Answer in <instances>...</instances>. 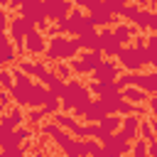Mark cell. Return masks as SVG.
Segmentation results:
<instances>
[{"label": "cell", "instance_id": "obj_1", "mask_svg": "<svg viewBox=\"0 0 157 157\" xmlns=\"http://www.w3.org/2000/svg\"><path fill=\"white\" fill-rule=\"evenodd\" d=\"M128 96H130L132 101H142V98H145V93H142V91H128Z\"/></svg>", "mask_w": 157, "mask_h": 157}, {"label": "cell", "instance_id": "obj_2", "mask_svg": "<svg viewBox=\"0 0 157 157\" xmlns=\"http://www.w3.org/2000/svg\"><path fill=\"white\" fill-rule=\"evenodd\" d=\"M150 152H152V155H155V157H157V147H152V150H150Z\"/></svg>", "mask_w": 157, "mask_h": 157}]
</instances>
